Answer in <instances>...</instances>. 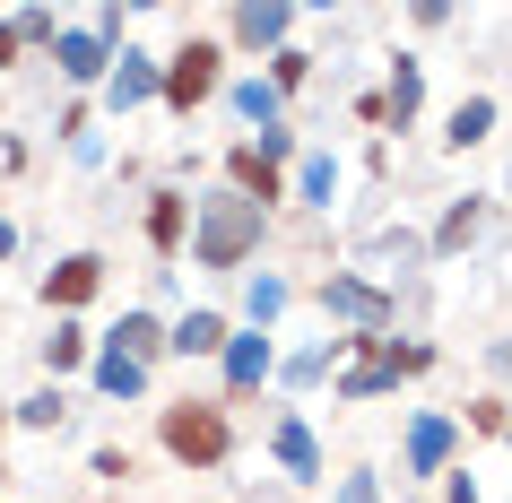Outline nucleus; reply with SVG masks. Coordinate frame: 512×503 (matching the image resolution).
Instances as JSON below:
<instances>
[{
    "label": "nucleus",
    "instance_id": "1",
    "mask_svg": "<svg viewBox=\"0 0 512 503\" xmlns=\"http://www.w3.org/2000/svg\"><path fill=\"white\" fill-rule=\"evenodd\" d=\"M157 451L174 460V469L191 477H217L226 460H235V417H226V399H165L157 408Z\"/></svg>",
    "mask_w": 512,
    "mask_h": 503
},
{
    "label": "nucleus",
    "instance_id": "2",
    "mask_svg": "<svg viewBox=\"0 0 512 503\" xmlns=\"http://www.w3.org/2000/svg\"><path fill=\"white\" fill-rule=\"evenodd\" d=\"M217 87H226V44H217V35H183V44L165 53V70H157L165 113H200Z\"/></svg>",
    "mask_w": 512,
    "mask_h": 503
},
{
    "label": "nucleus",
    "instance_id": "3",
    "mask_svg": "<svg viewBox=\"0 0 512 503\" xmlns=\"http://www.w3.org/2000/svg\"><path fill=\"white\" fill-rule=\"evenodd\" d=\"M252 235H261V209H243L235 191H217V200H191V243H200L217 269H243Z\"/></svg>",
    "mask_w": 512,
    "mask_h": 503
},
{
    "label": "nucleus",
    "instance_id": "4",
    "mask_svg": "<svg viewBox=\"0 0 512 503\" xmlns=\"http://www.w3.org/2000/svg\"><path fill=\"white\" fill-rule=\"evenodd\" d=\"M105 278H113V261H105V252H70V261H53V269H44V304H53V313L70 321L79 304H96V295H105Z\"/></svg>",
    "mask_w": 512,
    "mask_h": 503
},
{
    "label": "nucleus",
    "instance_id": "5",
    "mask_svg": "<svg viewBox=\"0 0 512 503\" xmlns=\"http://www.w3.org/2000/svg\"><path fill=\"white\" fill-rule=\"evenodd\" d=\"M139 226H148V252H157V261H183V243H191V191L157 183V191H148V209H139Z\"/></svg>",
    "mask_w": 512,
    "mask_h": 503
},
{
    "label": "nucleus",
    "instance_id": "6",
    "mask_svg": "<svg viewBox=\"0 0 512 503\" xmlns=\"http://www.w3.org/2000/svg\"><path fill=\"white\" fill-rule=\"evenodd\" d=\"M226 183H235L243 209H278V200H287V174H278L252 139H235V148H226Z\"/></svg>",
    "mask_w": 512,
    "mask_h": 503
},
{
    "label": "nucleus",
    "instance_id": "7",
    "mask_svg": "<svg viewBox=\"0 0 512 503\" xmlns=\"http://www.w3.org/2000/svg\"><path fill=\"white\" fill-rule=\"evenodd\" d=\"M296 35V9H226V61L235 53H278Z\"/></svg>",
    "mask_w": 512,
    "mask_h": 503
},
{
    "label": "nucleus",
    "instance_id": "8",
    "mask_svg": "<svg viewBox=\"0 0 512 503\" xmlns=\"http://www.w3.org/2000/svg\"><path fill=\"white\" fill-rule=\"evenodd\" d=\"M486 139H495V96H460V105L443 113V148L469 157V148H486Z\"/></svg>",
    "mask_w": 512,
    "mask_h": 503
},
{
    "label": "nucleus",
    "instance_id": "9",
    "mask_svg": "<svg viewBox=\"0 0 512 503\" xmlns=\"http://www.w3.org/2000/svg\"><path fill=\"white\" fill-rule=\"evenodd\" d=\"M165 347H174V356H226V313H209V304L183 313L174 330H165Z\"/></svg>",
    "mask_w": 512,
    "mask_h": 503
},
{
    "label": "nucleus",
    "instance_id": "10",
    "mask_svg": "<svg viewBox=\"0 0 512 503\" xmlns=\"http://www.w3.org/2000/svg\"><path fill=\"white\" fill-rule=\"evenodd\" d=\"M9 425H27V434H61V425H70L61 382H44V391H27V399H9Z\"/></svg>",
    "mask_w": 512,
    "mask_h": 503
},
{
    "label": "nucleus",
    "instance_id": "11",
    "mask_svg": "<svg viewBox=\"0 0 512 503\" xmlns=\"http://www.w3.org/2000/svg\"><path fill=\"white\" fill-rule=\"evenodd\" d=\"M270 373V339H226V408Z\"/></svg>",
    "mask_w": 512,
    "mask_h": 503
},
{
    "label": "nucleus",
    "instance_id": "12",
    "mask_svg": "<svg viewBox=\"0 0 512 503\" xmlns=\"http://www.w3.org/2000/svg\"><path fill=\"white\" fill-rule=\"evenodd\" d=\"M113 356L157 365V356H165V321H157V313H122V330H113Z\"/></svg>",
    "mask_w": 512,
    "mask_h": 503
},
{
    "label": "nucleus",
    "instance_id": "13",
    "mask_svg": "<svg viewBox=\"0 0 512 503\" xmlns=\"http://www.w3.org/2000/svg\"><path fill=\"white\" fill-rule=\"evenodd\" d=\"M382 105H391V131H408L417 122V105H426V70L400 53V70H391V87H382Z\"/></svg>",
    "mask_w": 512,
    "mask_h": 503
},
{
    "label": "nucleus",
    "instance_id": "14",
    "mask_svg": "<svg viewBox=\"0 0 512 503\" xmlns=\"http://www.w3.org/2000/svg\"><path fill=\"white\" fill-rule=\"evenodd\" d=\"M35 35H53V18H44V9H27V18H9V27H0V70H18Z\"/></svg>",
    "mask_w": 512,
    "mask_h": 503
},
{
    "label": "nucleus",
    "instance_id": "15",
    "mask_svg": "<svg viewBox=\"0 0 512 503\" xmlns=\"http://www.w3.org/2000/svg\"><path fill=\"white\" fill-rule=\"evenodd\" d=\"M139 96H157V70H148V53H122V70H113V113L139 105Z\"/></svg>",
    "mask_w": 512,
    "mask_h": 503
},
{
    "label": "nucleus",
    "instance_id": "16",
    "mask_svg": "<svg viewBox=\"0 0 512 503\" xmlns=\"http://www.w3.org/2000/svg\"><path fill=\"white\" fill-rule=\"evenodd\" d=\"M87 477H96V486H131V477H139L131 443H96V451H87Z\"/></svg>",
    "mask_w": 512,
    "mask_h": 503
},
{
    "label": "nucleus",
    "instance_id": "17",
    "mask_svg": "<svg viewBox=\"0 0 512 503\" xmlns=\"http://www.w3.org/2000/svg\"><path fill=\"white\" fill-rule=\"evenodd\" d=\"M460 425H469V434H512V399L504 391H478L469 408H460Z\"/></svg>",
    "mask_w": 512,
    "mask_h": 503
},
{
    "label": "nucleus",
    "instance_id": "18",
    "mask_svg": "<svg viewBox=\"0 0 512 503\" xmlns=\"http://www.w3.org/2000/svg\"><path fill=\"white\" fill-rule=\"evenodd\" d=\"M105 61H113V53L96 44V35H70V44H61V79H79V87H87L96 70H105Z\"/></svg>",
    "mask_w": 512,
    "mask_h": 503
},
{
    "label": "nucleus",
    "instance_id": "19",
    "mask_svg": "<svg viewBox=\"0 0 512 503\" xmlns=\"http://www.w3.org/2000/svg\"><path fill=\"white\" fill-rule=\"evenodd\" d=\"M478 226H486V209H478V200H460V209L443 217V226H434V252L452 261V252H460V243H469V235H478Z\"/></svg>",
    "mask_w": 512,
    "mask_h": 503
},
{
    "label": "nucleus",
    "instance_id": "20",
    "mask_svg": "<svg viewBox=\"0 0 512 503\" xmlns=\"http://www.w3.org/2000/svg\"><path fill=\"white\" fill-rule=\"evenodd\" d=\"M44 365H53V373L87 365V330H79V321H53V339H44Z\"/></svg>",
    "mask_w": 512,
    "mask_h": 503
},
{
    "label": "nucleus",
    "instance_id": "21",
    "mask_svg": "<svg viewBox=\"0 0 512 503\" xmlns=\"http://www.w3.org/2000/svg\"><path fill=\"white\" fill-rule=\"evenodd\" d=\"M313 79V53H304V44H278L270 53V96H287V87H304Z\"/></svg>",
    "mask_w": 512,
    "mask_h": 503
},
{
    "label": "nucleus",
    "instance_id": "22",
    "mask_svg": "<svg viewBox=\"0 0 512 503\" xmlns=\"http://www.w3.org/2000/svg\"><path fill=\"white\" fill-rule=\"evenodd\" d=\"M235 113H243V122H270V113H278L270 79H243V87H235Z\"/></svg>",
    "mask_w": 512,
    "mask_h": 503
},
{
    "label": "nucleus",
    "instance_id": "23",
    "mask_svg": "<svg viewBox=\"0 0 512 503\" xmlns=\"http://www.w3.org/2000/svg\"><path fill=\"white\" fill-rule=\"evenodd\" d=\"M96 382L122 399V391H139V382H148V365H131V356H105V365H96Z\"/></svg>",
    "mask_w": 512,
    "mask_h": 503
},
{
    "label": "nucleus",
    "instance_id": "24",
    "mask_svg": "<svg viewBox=\"0 0 512 503\" xmlns=\"http://www.w3.org/2000/svg\"><path fill=\"white\" fill-rule=\"evenodd\" d=\"M330 191H339V165L313 157V165H304V200H313V209H330Z\"/></svg>",
    "mask_w": 512,
    "mask_h": 503
},
{
    "label": "nucleus",
    "instance_id": "25",
    "mask_svg": "<svg viewBox=\"0 0 512 503\" xmlns=\"http://www.w3.org/2000/svg\"><path fill=\"white\" fill-rule=\"evenodd\" d=\"M356 122H365V131H391V105H382V87H356Z\"/></svg>",
    "mask_w": 512,
    "mask_h": 503
},
{
    "label": "nucleus",
    "instance_id": "26",
    "mask_svg": "<svg viewBox=\"0 0 512 503\" xmlns=\"http://www.w3.org/2000/svg\"><path fill=\"white\" fill-rule=\"evenodd\" d=\"M443 503H478V486H469V477H452V486H443Z\"/></svg>",
    "mask_w": 512,
    "mask_h": 503
},
{
    "label": "nucleus",
    "instance_id": "27",
    "mask_svg": "<svg viewBox=\"0 0 512 503\" xmlns=\"http://www.w3.org/2000/svg\"><path fill=\"white\" fill-rule=\"evenodd\" d=\"M339 503H374V486H365V477H348V495H339Z\"/></svg>",
    "mask_w": 512,
    "mask_h": 503
},
{
    "label": "nucleus",
    "instance_id": "28",
    "mask_svg": "<svg viewBox=\"0 0 512 503\" xmlns=\"http://www.w3.org/2000/svg\"><path fill=\"white\" fill-rule=\"evenodd\" d=\"M0 434H9V399H0Z\"/></svg>",
    "mask_w": 512,
    "mask_h": 503
},
{
    "label": "nucleus",
    "instance_id": "29",
    "mask_svg": "<svg viewBox=\"0 0 512 503\" xmlns=\"http://www.w3.org/2000/svg\"><path fill=\"white\" fill-rule=\"evenodd\" d=\"M0 252H9V226H0Z\"/></svg>",
    "mask_w": 512,
    "mask_h": 503
},
{
    "label": "nucleus",
    "instance_id": "30",
    "mask_svg": "<svg viewBox=\"0 0 512 503\" xmlns=\"http://www.w3.org/2000/svg\"><path fill=\"white\" fill-rule=\"evenodd\" d=\"M0 486H9V469H0Z\"/></svg>",
    "mask_w": 512,
    "mask_h": 503
}]
</instances>
